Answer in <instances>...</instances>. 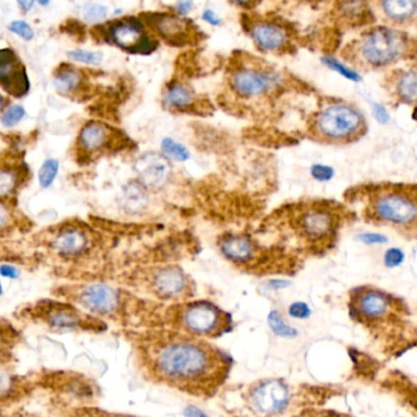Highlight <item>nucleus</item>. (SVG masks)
<instances>
[{"label":"nucleus","instance_id":"nucleus-1","mask_svg":"<svg viewBox=\"0 0 417 417\" xmlns=\"http://www.w3.org/2000/svg\"><path fill=\"white\" fill-rule=\"evenodd\" d=\"M155 379L191 396H212L228 379L230 359L220 349L189 334H165L147 349Z\"/></svg>","mask_w":417,"mask_h":417},{"label":"nucleus","instance_id":"nucleus-2","mask_svg":"<svg viewBox=\"0 0 417 417\" xmlns=\"http://www.w3.org/2000/svg\"><path fill=\"white\" fill-rule=\"evenodd\" d=\"M354 49L360 64L371 69H379L396 64L408 56L410 39L401 31L386 26L374 27L362 34Z\"/></svg>","mask_w":417,"mask_h":417},{"label":"nucleus","instance_id":"nucleus-3","mask_svg":"<svg viewBox=\"0 0 417 417\" xmlns=\"http://www.w3.org/2000/svg\"><path fill=\"white\" fill-rule=\"evenodd\" d=\"M312 130L317 138L328 143H350L365 131V119L353 105L331 102L316 114Z\"/></svg>","mask_w":417,"mask_h":417},{"label":"nucleus","instance_id":"nucleus-4","mask_svg":"<svg viewBox=\"0 0 417 417\" xmlns=\"http://www.w3.org/2000/svg\"><path fill=\"white\" fill-rule=\"evenodd\" d=\"M177 322L185 334L196 338H217L230 331L232 319L211 302H195L181 306Z\"/></svg>","mask_w":417,"mask_h":417},{"label":"nucleus","instance_id":"nucleus-5","mask_svg":"<svg viewBox=\"0 0 417 417\" xmlns=\"http://www.w3.org/2000/svg\"><path fill=\"white\" fill-rule=\"evenodd\" d=\"M371 215L376 220L393 225H413L416 222V201L401 191H383L371 201Z\"/></svg>","mask_w":417,"mask_h":417},{"label":"nucleus","instance_id":"nucleus-6","mask_svg":"<svg viewBox=\"0 0 417 417\" xmlns=\"http://www.w3.org/2000/svg\"><path fill=\"white\" fill-rule=\"evenodd\" d=\"M249 401L256 413L273 416L288 408L290 391L279 379H264L249 389Z\"/></svg>","mask_w":417,"mask_h":417},{"label":"nucleus","instance_id":"nucleus-7","mask_svg":"<svg viewBox=\"0 0 417 417\" xmlns=\"http://www.w3.org/2000/svg\"><path fill=\"white\" fill-rule=\"evenodd\" d=\"M109 39L126 52L148 54L157 47L146 34L143 22L138 19L126 18L113 22L109 26Z\"/></svg>","mask_w":417,"mask_h":417},{"label":"nucleus","instance_id":"nucleus-8","mask_svg":"<svg viewBox=\"0 0 417 417\" xmlns=\"http://www.w3.org/2000/svg\"><path fill=\"white\" fill-rule=\"evenodd\" d=\"M76 302L82 310L101 317L115 314L121 306L119 292L104 283L85 285L76 295Z\"/></svg>","mask_w":417,"mask_h":417},{"label":"nucleus","instance_id":"nucleus-9","mask_svg":"<svg viewBox=\"0 0 417 417\" xmlns=\"http://www.w3.org/2000/svg\"><path fill=\"white\" fill-rule=\"evenodd\" d=\"M394 302L387 294L376 289H359L351 299V311L359 319L379 322L387 319L394 310Z\"/></svg>","mask_w":417,"mask_h":417},{"label":"nucleus","instance_id":"nucleus-10","mask_svg":"<svg viewBox=\"0 0 417 417\" xmlns=\"http://www.w3.org/2000/svg\"><path fill=\"white\" fill-rule=\"evenodd\" d=\"M41 321L52 331L68 333L87 328V319L81 311L73 306L63 305L58 302H46L37 307Z\"/></svg>","mask_w":417,"mask_h":417},{"label":"nucleus","instance_id":"nucleus-11","mask_svg":"<svg viewBox=\"0 0 417 417\" xmlns=\"http://www.w3.org/2000/svg\"><path fill=\"white\" fill-rule=\"evenodd\" d=\"M0 86L14 97H22L30 90L26 70L13 49H0Z\"/></svg>","mask_w":417,"mask_h":417},{"label":"nucleus","instance_id":"nucleus-12","mask_svg":"<svg viewBox=\"0 0 417 417\" xmlns=\"http://www.w3.org/2000/svg\"><path fill=\"white\" fill-rule=\"evenodd\" d=\"M146 22L162 38L174 46H184L194 38V25L177 15L150 14L147 15Z\"/></svg>","mask_w":417,"mask_h":417},{"label":"nucleus","instance_id":"nucleus-13","mask_svg":"<svg viewBox=\"0 0 417 417\" xmlns=\"http://www.w3.org/2000/svg\"><path fill=\"white\" fill-rule=\"evenodd\" d=\"M152 289L160 299H181L192 294L191 282L185 272L175 266L163 267L152 277Z\"/></svg>","mask_w":417,"mask_h":417},{"label":"nucleus","instance_id":"nucleus-14","mask_svg":"<svg viewBox=\"0 0 417 417\" xmlns=\"http://www.w3.org/2000/svg\"><path fill=\"white\" fill-rule=\"evenodd\" d=\"M300 234L309 240H324L334 234L336 229V217L329 208L312 206L302 212L297 220Z\"/></svg>","mask_w":417,"mask_h":417},{"label":"nucleus","instance_id":"nucleus-15","mask_svg":"<svg viewBox=\"0 0 417 417\" xmlns=\"http://www.w3.org/2000/svg\"><path fill=\"white\" fill-rule=\"evenodd\" d=\"M135 172L138 181L146 189H162L168 182L172 167L169 160L157 152H147L135 162Z\"/></svg>","mask_w":417,"mask_h":417},{"label":"nucleus","instance_id":"nucleus-16","mask_svg":"<svg viewBox=\"0 0 417 417\" xmlns=\"http://www.w3.org/2000/svg\"><path fill=\"white\" fill-rule=\"evenodd\" d=\"M273 82L274 78L271 73L249 68L235 70L230 78L232 90L244 98H257L266 95L273 86Z\"/></svg>","mask_w":417,"mask_h":417},{"label":"nucleus","instance_id":"nucleus-17","mask_svg":"<svg viewBox=\"0 0 417 417\" xmlns=\"http://www.w3.org/2000/svg\"><path fill=\"white\" fill-rule=\"evenodd\" d=\"M251 37L259 49L275 52L288 43V31L274 21H258L251 27Z\"/></svg>","mask_w":417,"mask_h":417},{"label":"nucleus","instance_id":"nucleus-18","mask_svg":"<svg viewBox=\"0 0 417 417\" xmlns=\"http://www.w3.org/2000/svg\"><path fill=\"white\" fill-rule=\"evenodd\" d=\"M220 251L232 262H249L254 257V245L245 235H227L220 241Z\"/></svg>","mask_w":417,"mask_h":417},{"label":"nucleus","instance_id":"nucleus-19","mask_svg":"<svg viewBox=\"0 0 417 417\" xmlns=\"http://www.w3.org/2000/svg\"><path fill=\"white\" fill-rule=\"evenodd\" d=\"M119 205L126 213L138 215L148 206L147 189L140 181H130L125 185L119 197Z\"/></svg>","mask_w":417,"mask_h":417},{"label":"nucleus","instance_id":"nucleus-20","mask_svg":"<svg viewBox=\"0 0 417 417\" xmlns=\"http://www.w3.org/2000/svg\"><path fill=\"white\" fill-rule=\"evenodd\" d=\"M87 245L86 235L78 229H69L59 234L54 241V247L64 256L81 254Z\"/></svg>","mask_w":417,"mask_h":417},{"label":"nucleus","instance_id":"nucleus-21","mask_svg":"<svg viewBox=\"0 0 417 417\" xmlns=\"http://www.w3.org/2000/svg\"><path fill=\"white\" fill-rule=\"evenodd\" d=\"M109 138V131L99 123L87 124L80 133V145L87 152L99 151L103 148Z\"/></svg>","mask_w":417,"mask_h":417},{"label":"nucleus","instance_id":"nucleus-22","mask_svg":"<svg viewBox=\"0 0 417 417\" xmlns=\"http://www.w3.org/2000/svg\"><path fill=\"white\" fill-rule=\"evenodd\" d=\"M381 6L384 15L394 22L408 21L415 16L417 10L415 0H386Z\"/></svg>","mask_w":417,"mask_h":417},{"label":"nucleus","instance_id":"nucleus-23","mask_svg":"<svg viewBox=\"0 0 417 417\" xmlns=\"http://www.w3.org/2000/svg\"><path fill=\"white\" fill-rule=\"evenodd\" d=\"M396 95L400 102L406 104L415 103L417 97V73L415 70L400 71L396 76Z\"/></svg>","mask_w":417,"mask_h":417},{"label":"nucleus","instance_id":"nucleus-24","mask_svg":"<svg viewBox=\"0 0 417 417\" xmlns=\"http://www.w3.org/2000/svg\"><path fill=\"white\" fill-rule=\"evenodd\" d=\"M195 97L192 92L182 83L174 82L164 93V103L169 108L185 110L194 104Z\"/></svg>","mask_w":417,"mask_h":417},{"label":"nucleus","instance_id":"nucleus-25","mask_svg":"<svg viewBox=\"0 0 417 417\" xmlns=\"http://www.w3.org/2000/svg\"><path fill=\"white\" fill-rule=\"evenodd\" d=\"M80 82H81V76L73 68L58 70L53 78L54 86L61 93H69L76 90L80 86Z\"/></svg>","mask_w":417,"mask_h":417},{"label":"nucleus","instance_id":"nucleus-26","mask_svg":"<svg viewBox=\"0 0 417 417\" xmlns=\"http://www.w3.org/2000/svg\"><path fill=\"white\" fill-rule=\"evenodd\" d=\"M162 152L167 160L185 162L190 158V152L184 145L177 143L170 138H164L162 141Z\"/></svg>","mask_w":417,"mask_h":417},{"label":"nucleus","instance_id":"nucleus-27","mask_svg":"<svg viewBox=\"0 0 417 417\" xmlns=\"http://www.w3.org/2000/svg\"><path fill=\"white\" fill-rule=\"evenodd\" d=\"M58 172H59V162L58 160H44V163L42 164V167L39 169V185L42 186L43 189L49 187L54 182V180H56Z\"/></svg>","mask_w":417,"mask_h":417},{"label":"nucleus","instance_id":"nucleus-28","mask_svg":"<svg viewBox=\"0 0 417 417\" xmlns=\"http://www.w3.org/2000/svg\"><path fill=\"white\" fill-rule=\"evenodd\" d=\"M268 323L272 331H274L277 336H284V338H293L297 336V331L292 327H289L285 324L284 321L282 319V316L278 314V312H271L268 316Z\"/></svg>","mask_w":417,"mask_h":417},{"label":"nucleus","instance_id":"nucleus-29","mask_svg":"<svg viewBox=\"0 0 417 417\" xmlns=\"http://www.w3.org/2000/svg\"><path fill=\"white\" fill-rule=\"evenodd\" d=\"M68 56L73 61L88 65H99L102 63L103 56L98 52H90L85 49H75L68 53Z\"/></svg>","mask_w":417,"mask_h":417},{"label":"nucleus","instance_id":"nucleus-30","mask_svg":"<svg viewBox=\"0 0 417 417\" xmlns=\"http://www.w3.org/2000/svg\"><path fill=\"white\" fill-rule=\"evenodd\" d=\"M82 15H83V19L88 22L102 21V20L107 18V6L97 4V3H88V4L83 6Z\"/></svg>","mask_w":417,"mask_h":417},{"label":"nucleus","instance_id":"nucleus-31","mask_svg":"<svg viewBox=\"0 0 417 417\" xmlns=\"http://www.w3.org/2000/svg\"><path fill=\"white\" fill-rule=\"evenodd\" d=\"M18 388L16 379L6 371L0 370V400L8 399Z\"/></svg>","mask_w":417,"mask_h":417},{"label":"nucleus","instance_id":"nucleus-32","mask_svg":"<svg viewBox=\"0 0 417 417\" xmlns=\"http://www.w3.org/2000/svg\"><path fill=\"white\" fill-rule=\"evenodd\" d=\"M24 116H25L24 107L22 105H13L4 113V115L1 116V124L6 128H11L14 125L19 124Z\"/></svg>","mask_w":417,"mask_h":417},{"label":"nucleus","instance_id":"nucleus-33","mask_svg":"<svg viewBox=\"0 0 417 417\" xmlns=\"http://www.w3.org/2000/svg\"><path fill=\"white\" fill-rule=\"evenodd\" d=\"M323 61H324V64L327 65L328 68L336 70V73H341L343 76L349 78V80H353V81L360 80V75L356 71H354L353 69H349L346 65L341 64L340 61H336L334 58H326V59H323Z\"/></svg>","mask_w":417,"mask_h":417},{"label":"nucleus","instance_id":"nucleus-34","mask_svg":"<svg viewBox=\"0 0 417 417\" xmlns=\"http://www.w3.org/2000/svg\"><path fill=\"white\" fill-rule=\"evenodd\" d=\"M9 29L15 35H18L20 38L25 41H32L35 37V32L32 30V27L27 22L21 21V20L11 22Z\"/></svg>","mask_w":417,"mask_h":417},{"label":"nucleus","instance_id":"nucleus-35","mask_svg":"<svg viewBox=\"0 0 417 417\" xmlns=\"http://www.w3.org/2000/svg\"><path fill=\"white\" fill-rule=\"evenodd\" d=\"M15 186V175L10 170L0 169V197H4L13 191Z\"/></svg>","mask_w":417,"mask_h":417},{"label":"nucleus","instance_id":"nucleus-36","mask_svg":"<svg viewBox=\"0 0 417 417\" xmlns=\"http://www.w3.org/2000/svg\"><path fill=\"white\" fill-rule=\"evenodd\" d=\"M311 175L319 181H329L334 177V170L329 165L324 164H314L311 168Z\"/></svg>","mask_w":417,"mask_h":417},{"label":"nucleus","instance_id":"nucleus-37","mask_svg":"<svg viewBox=\"0 0 417 417\" xmlns=\"http://www.w3.org/2000/svg\"><path fill=\"white\" fill-rule=\"evenodd\" d=\"M404 261V252L399 249H389L384 254V263L389 268H394Z\"/></svg>","mask_w":417,"mask_h":417},{"label":"nucleus","instance_id":"nucleus-38","mask_svg":"<svg viewBox=\"0 0 417 417\" xmlns=\"http://www.w3.org/2000/svg\"><path fill=\"white\" fill-rule=\"evenodd\" d=\"M289 314L293 316L295 319H305L307 317H310L311 310L309 309V306L304 304V302H295V304L290 306Z\"/></svg>","mask_w":417,"mask_h":417},{"label":"nucleus","instance_id":"nucleus-39","mask_svg":"<svg viewBox=\"0 0 417 417\" xmlns=\"http://www.w3.org/2000/svg\"><path fill=\"white\" fill-rule=\"evenodd\" d=\"M360 241L365 242L367 245H376V244H384L387 242V237L381 234H374V232H365L359 237Z\"/></svg>","mask_w":417,"mask_h":417},{"label":"nucleus","instance_id":"nucleus-40","mask_svg":"<svg viewBox=\"0 0 417 417\" xmlns=\"http://www.w3.org/2000/svg\"><path fill=\"white\" fill-rule=\"evenodd\" d=\"M374 115L379 124H387L389 121V113L382 104H376L374 107Z\"/></svg>","mask_w":417,"mask_h":417},{"label":"nucleus","instance_id":"nucleus-41","mask_svg":"<svg viewBox=\"0 0 417 417\" xmlns=\"http://www.w3.org/2000/svg\"><path fill=\"white\" fill-rule=\"evenodd\" d=\"M0 275L9 278V279H16L19 278V271L16 267L10 266V264H3L0 267Z\"/></svg>","mask_w":417,"mask_h":417},{"label":"nucleus","instance_id":"nucleus-42","mask_svg":"<svg viewBox=\"0 0 417 417\" xmlns=\"http://www.w3.org/2000/svg\"><path fill=\"white\" fill-rule=\"evenodd\" d=\"M202 18L205 21L208 22L210 25H213V26H217L220 24V19L212 10H205L202 14Z\"/></svg>","mask_w":417,"mask_h":417},{"label":"nucleus","instance_id":"nucleus-43","mask_svg":"<svg viewBox=\"0 0 417 417\" xmlns=\"http://www.w3.org/2000/svg\"><path fill=\"white\" fill-rule=\"evenodd\" d=\"M192 8H194V3H191V1H180L175 5V9L179 15H186L191 11Z\"/></svg>","mask_w":417,"mask_h":417},{"label":"nucleus","instance_id":"nucleus-44","mask_svg":"<svg viewBox=\"0 0 417 417\" xmlns=\"http://www.w3.org/2000/svg\"><path fill=\"white\" fill-rule=\"evenodd\" d=\"M10 215L8 210L3 205H0V229L4 228L9 224Z\"/></svg>","mask_w":417,"mask_h":417},{"label":"nucleus","instance_id":"nucleus-45","mask_svg":"<svg viewBox=\"0 0 417 417\" xmlns=\"http://www.w3.org/2000/svg\"><path fill=\"white\" fill-rule=\"evenodd\" d=\"M186 417H208L206 413H203L201 410L194 408V406H190V408L185 410Z\"/></svg>","mask_w":417,"mask_h":417},{"label":"nucleus","instance_id":"nucleus-46","mask_svg":"<svg viewBox=\"0 0 417 417\" xmlns=\"http://www.w3.org/2000/svg\"><path fill=\"white\" fill-rule=\"evenodd\" d=\"M288 282H283V280H273L269 283V287L273 289H282L288 287Z\"/></svg>","mask_w":417,"mask_h":417},{"label":"nucleus","instance_id":"nucleus-47","mask_svg":"<svg viewBox=\"0 0 417 417\" xmlns=\"http://www.w3.org/2000/svg\"><path fill=\"white\" fill-rule=\"evenodd\" d=\"M18 4L24 11H29L35 3L34 1H19Z\"/></svg>","mask_w":417,"mask_h":417},{"label":"nucleus","instance_id":"nucleus-48","mask_svg":"<svg viewBox=\"0 0 417 417\" xmlns=\"http://www.w3.org/2000/svg\"><path fill=\"white\" fill-rule=\"evenodd\" d=\"M3 105H4V99H3V97L0 96V110H1V108H3Z\"/></svg>","mask_w":417,"mask_h":417},{"label":"nucleus","instance_id":"nucleus-49","mask_svg":"<svg viewBox=\"0 0 417 417\" xmlns=\"http://www.w3.org/2000/svg\"><path fill=\"white\" fill-rule=\"evenodd\" d=\"M1 294H3V285L0 283V297H1Z\"/></svg>","mask_w":417,"mask_h":417},{"label":"nucleus","instance_id":"nucleus-50","mask_svg":"<svg viewBox=\"0 0 417 417\" xmlns=\"http://www.w3.org/2000/svg\"><path fill=\"white\" fill-rule=\"evenodd\" d=\"M104 417H124V416H104Z\"/></svg>","mask_w":417,"mask_h":417},{"label":"nucleus","instance_id":"nucleus-51","mask_svg":"<svg viewBox=\"0 0 417 417\" xmlns=\"http://www.w3.org/2000/svg\"><path fill=\"white\" fill-rule=\"evenodd\" d=\"M0 417H3V415H1V413H0Z\"/></svg>","mask_w":417,"mask_h":417}]
</instances>
